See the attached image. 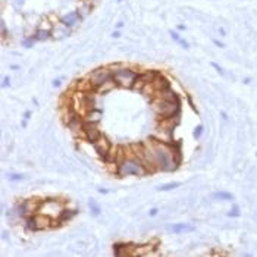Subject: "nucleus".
Returning a JSON list of instances; mask_svg holds the SVG:
<instances>
[{"mask_svg":"<svg viewBox=\"0 0 257 257\" xmlns=\"http://www.w3.org/2000/svg\"><path fill=\"white\" fill-rule=\"evenodd\" d=\"M118 2H122V0H118Z\"/></svg>","mask_w":257,"mask_h":257,"instance_id":"ea45409f","label":"nucleus"},{"mask_svg":"<svg viewBox=\"0 0 257 257\" xmlns=\"http://www.w3.org/2000/svg\"><path fill=\"white\" fill-rule=\"evenodd\" d=\"M115 87H118V85H116V82H115V79H110V81H107L106 84H103L101 87H99V88L96 90V93H100V94L103 93V94H104V93H109V91H112Z\"/></svg>","mask_w":257,"mask_h":257,"instance_id":"dca6fc26","label":"nucleus"},{"mask_svg":"<svg viewBox=\"0 0 257 257\" xmlns=\"http://www.w3.org/2000/svg\"><path fill=\"white\" fill-rule=\"evenodd\" d=\"M140 72H136L131 68H122V66H116L113 71V79L116 82L118 87L122 88H134L136 82L139 79Z\"/></svg>","mask_w":257,"mask_h":257,"instance_id":"7ed1b4c3","label":"nucleus"},{"mask_svg":"<svg viewBox=\"0 0 257 257\" xmlns=\"http://www.w3.org/2000/svg\"><path fill=\"white\" fill-rule=\"evenodd\" d=\"M82 136H84V139L87 140L88 143L93 144V143H96L103 134H101V131L97 128L96 123L85 122V123H84V128H82Z\"/></svg>","mask_w":257,"mask_h":257,"instance_id":"423d86ee","label":"nucleus"},{"mask_svg":"<svg viewBox=\"0 0 257 257\" xmlns=\"http://www.w3.org/2000/svg\"><path fill=\"white\" fill-rule=\"evenodd\" d=\"M101 110L100 109H91V110H88L85 115H84V120L85 122H90V123H97L100 119H101Z\"/></svg>","mask_w":257,"mask_h":257,"instance_id":"9d476101","label":"nucleus"},{"mask_svg":"<svg viewBox=\"0 0 257 257\" xmlns=\"http://www.w3.org/2000/svg\"><path fill=\"white\" fill-rule=\"evenodd\" d=\"M212 41H213V44H215V46H218V47H220V49H223V47H225V43H222V41H219V40L213 39Z\"/></svg>","mask_w":257,"mask_h":257,"instance_id":"c756f323","label":"nucleus"},{"mask_svg":"<svg viewBox=\"0 0 257 257\" xmlns=\"http://www.w3.org/2000/svg\"><path fill=\"white\" fill-rule=\"evenodd\" d=\"M256 156H257V153H256Z\"/></svg>","mask_w":257,"mask_h":257,"instance_id":"a19ab883","label":"nucleus"},{"mask_svg":"<svg viewBox=\"0 0 257 257\" xmlns=\"http://www.w3.org/2000/svg\"><path fill=\"white\" fill-rule=\"evenodd\" d=\"M99 193H100V194H107V193H109V191H107V190H106V188H100V190H99Z\"/></svg>","mask_w":257,"mask_h":257,"instance_id":"72a5a7b5","label":"nucleus"},{"mask_svg":"<svg viewBox=\"0 0 257 257\" xmlns=\"http://www.w3.org/2000/svg\"><path fill=\"white\" fill-rule=\"evenodd\" d=\"M8 179L9 181H21V179H24V175L22 174H8Z\"/></svg>","mask_w":257,"mask_h":257,"instance_id":"b1692460","label":"nucleus"},{"mask_svg":"<svg viewBox=\"0 0 257 257\" xmlns=\"http://www.w3.org/2000/svg\"><path fill=\"white\" fill-rule=\"evenodd\" d=\"M219 33H220V34H222V36H225V34H226V33H225V30H223V28H219Z\"/></svg>","mask_w":257,"mask_h":257,"instance_id":"f704fd0d","label":"nucleus"},{"mask_svg":"<svg viewBox=\"0 0 257 257\" xmlns=\"http://www.w3.org/2000/svg\"><path fill=\"white\" fill-rule=\"evenodd\" d=\"M158 213H159L158 207H153V209H150V212H149V215H150L152 218H155V216H156Z\"/></svg>","mask_w":257,"mask_h":257,"instance_id":"c85d7f7f","label":"nucleus"},{"mask_svg":"<svg viewBox=\"0 0 257 257\" xmlns=\"http://www.w3.org/2000/svg\"><path fill=\"white\" fill-rule=\"evenodd\" d=\"M112 37H113V39H119V37H120V33H119L118 30L113 31V33H112Z\"/></svg>","mask_w":257,"mask_h":257,"instance_id":"7c9ffc66","label":"nucleus"},{"mask_svg":"<svg viewBox=\"0 0 257 257\" xmlns=\"http://www.w3.org/2000/svg\"><path fill=\"white\" fill-rule=\"evenodd\" d=\"M36 36H30V37H27V39H24L21 41V44H22V47H25V49H31L34 44H36Z\"/></svg>","mask_w":257,"mask_h":257,"instance_id":"aec40b11","label":"nucleus"},{"mask_svg":"<svg viewBox=\"0 0 257 257\" xmlns=\"http://www.w3.org/2000/svg\"><path fill=\"white\" fill-rule=\"evenodd\" d=\"M187 100H188V103H190V106H191V109H193V112H196V113H198L197 107H196V104L193 103V99H191V96H187Z\"/></svg>","mask_w":257,"mask_h":257,"instance_id":"bb28decb","label":"nucleus"},{"mask_svg":"<svg viewBox=\"0 0 257 257\" xmlns=\"http://www.w3.org/2000/svg\"><path fill=\"white\" fill-rule=\"evenodd\" d=\"M2 37L3 39H6V36H8V30H6V22H5V20H2Z\"/></svg>","mask_w":257,"mask_h":257,"instance_id":"393cba45","label":"nucleus"},{"mask_svg":"<svg viewBox=\"0 0 257 257\" xmlns=\"http://www.w3.org/2000/svg\"><path fill=\"white\" fill-rule=\"evenodd\" d=\"M93 147H94L96 153H97L101 159L106 158V156L110 153V150L113 149V147H112V143L107 140V137H104V136H101L96 143H93Z\"/></svg>","mask_w":257,"mask_h":257,"instance_id":"0eeeda50","label":"nucleus"},{"mask_svg":"<svg viewBox=\"0 0 257 257\" xmlns=\"http://www.w3.org/2000/svg\"><path fill=\"white\" fill-rule=\"evenodd\" d=\"M81 20H82V18H81V15H79L78 12H69V14L63 15V17L60 18V22H62L65 27H68V28H74Z\"/></svg>","mask_w":257,"mask_h":257,"instance_id":"1a4fd4ad","label":"nucleus"},{"mask_svg":"<svg viewBox=\"0 0 257 257\" xmlns=\"http://www.w3.org/2000/svg\"><path fill=\"white\" fill-rule=\"evenodd\" d=\"M11 69H15V71H17V69H20V66H18V65H12Z\"/></svg>","mask_w":257,"mask_h":257,"instance_id":"c9c22d12","label":"nucleus"},{"mask_svg":"<svg viewBox=\"0 0 257 257\" xmlns=\"http://www.w3.org/2000/svg\"><path fill=\"white\" fill-rule=\"evenodd\" d=\"M212 198L213 200H220V201H231V200H234V196L231 193H228V191H216V193L212 194Z\"/></svg>","mask_w":257,"mask_h":257,"instance_id":"2eb2a0df","label":"nucleus"},{"mask_svg":"<svg viewBox=\"0 0 257 257\" xmlns=\"http://www.w3.org/2000/svg\"><path fill=\"white\" fill-rule=\"evenodd\" d=\"M77 213H78V210H77V209H66V207H65V210L62 212L60 218L58 219V223L62 225V223H65V222H69L71 219L77 216Z\"/></svg>","mask_w":257,"mask_h":257,"instance_id":"9b49d317","label":"nucleus"},{"mask_svg":"<svg viewBox=\"0 0 257 257\" xmlns=\"http://www.w3.org/2000/svg\"><path fill=\"white\" fill-rule=\"evenodd\" d=\"M8 85H11V78H9V77H5V78L2 79V87L6 88Z\"/></svg>","mask_w":257,"mask_h":257,"instance_id":"cd10ccee","label":"nucleus"},{"mask_svg":"<svg viewBox=\"0 0 257 257\" xmlns=\"http://www.w3.org/2000/svg\"><path fill=\"white\" fill-rule=\"evenodd\" d=\"M178 30L179 31H184L185 30V25H178Z\"/></svg>","mask_w":257,"mask_h":257,"instance_id":"e433bc0d","label":"nucleus"},{"mask_svg":"<svg viewBox=\"0 0 257 257\" xmlns=\"http://www.w3.org/2000/svg\"><path fill=\"white\" fill-rule=\"evenodd\" d=\"M210 65H212V66H213V68H215V69L218 71V72H219V74H220V75H225V72H223V69H222V68L219 66V65H218V63H216V62H210Z\"/></svg>","mask_w":257,"mask_h":257,"instance_id":"a878e982","label":"nucleus"},{"mask_svg":"<svg viewBox=\"0 0 257 257\" xmlns=\"http://www.w3.org/2000/svg\"><path fill=\"white\" fill-rule=\"evenodd\" d=\"M60 84H62L60 79H55V81H53V87H60Z\"/></svg>","mask_w":257,"mask_h":257,"instance_id":"473e14b6","label":"nucleus"},{"mask_svg":"<svg viewBox=\"0 0 257 257\" xmlns=\"http://www.w3.org/2000/svg\"><path fill=\"white\" fill-rule=\"evenodd\" d=\"M153 110L156 112L159 120L162 119L178 118L181 110V101L179 100H166L162 97H153L152 99Z\"/></svg>","mask_w":257,"mask_h":257,"instance_id":"f03ea898","label":"nucleus"},{"mask_svg":"<svg viewBox=\"0 0 257 257\" xmlns=\"http://www.w3.org/2000/svg\"><path fill=\"white\" fill-rule=\"evenodd\" d=\"M168 231L174 234H188V232H194L196 226L190 223H171L168 225Z\"/></svg>","mask_w":257,"mask_h":257,"instance_id":"6e6552de","label":"nucleus"},{"mask_svg":"<svg viewBox=\"0 0 257 257\" xmlns=\"http://www.w3.org/2000/svg\"><path fill=\"white\" fill-rule=\"evenodd\" d=\"M123 25H125V24H123L122 21H119L118 24H116V30H122V28H123Z\"/></svg>","mask_w":257,"mask_h":257,"instance_id":"2f4dec72","label":"nucleus"},{"mask_svg":"<svg viewBox=\"0 0 257 257\" xmlns=\"http://www.w3.org/2000/svg\"><path fill=\"white\" fill-rule=\"evenodd\" d=\"M25 228H27L28 231H33V232H36V231H37V223H36V218H34V215H30L28 218L25 219Z\"/></svg>","mask_w":257,"mask_h":257,"instance_id":"a211bd4d","label":"nucleus"},{"mask_svg":"<svg viewBox=\"0 0 257 257\" xmlns=\"http://www.w3.org/2000/svg\"><path fill=\"white\" fill-rule=\"evenodd\" d=\"M251 82V78H245L244 79V84H250Z\"/></svg>","mask_w":257,"mask_h":257,"instance_id":"4c0bfd02","label":"nucleus"},{"mask_svg":"<svg viewBox=\"0 0 257 257\" xmlns=\"http://www.w3.org/2000/svg\"><path fill=\"white\" fill-rule=\"evenodd\" d=\"M128 247L130 244H125V242H116L113 245V253L115 256L122 257V256H128Z\"/></svg>","mask_w":257,"mask_h":257,"instance_id":"f8f14e48","label":"nucleus"},{"mask_svg":"<svg viewBox=\"0 0 257 257\" xmlns=\"http://www.w3.org/2000/svg\"><path fill=\"white\" fill-rule=\"evenodd\" d=\"M169 36L172 37V40H174L175 43H178L179 46H182V47H184L185 50H188V49H190V43H188V41H185V40L182 39V37L179 36L178 33H177V31L171 30V31H169Z\"/></svg>","mask_w":257,"mask_h":257,"instance_id":"4468645a","label":"nucleus"},{"mask_svg":"<svg viewBox=\"0 0 257 257\" xmlns=\"http://www.w3.org/2000/svg\"><path fill=\"white\" fill-rule=\"evenodd\" d=\"M116 175L119 178H126V177H146L149 174H152L149 171V168L144 165V162H141L137 156L134 158H123L120 159L116 165Z\"/></svg>","mask_w":257,"mask_h":257,"instance_id":"f257e3e1","label":"nucleus"},{"mask_svg":"<svg viewBox=\"0 0 257 257\" xmlns=\"http://www.w3.org/2000/svg\"><path fill=\"white\" fill-rule=\"evenodd\" d=\"M182 184L181 182H168V184H162L160 187H158L159 191H171V190H175L179 188Z\"/></svg>","mask_w":257,"mask_h":257,"instance_id":"6ab92c4d","label":"nucleus"},{"mask_svg":"<svg viewBox=\"0 0 257 257\" xmlns=\"http://www.w3.org/2000/svg\"><path fill=\"white\" fill-rule=\"evenodd\" d=\"M110 79H113V71L110 68H103V66L93 69L88 75V81L93 85L94 91Z\"/></svg>","mask_w":257,"mask_h":257,"instance_id":"39448f33","label":"nucleus"},{"mask_svg":"<svg viewBox=\"0 0 257 257\" xmlns=\"http://www.w3.org/2000/svg\"><path fill=\"white\" fill-rule=\"evenodd\" d=\"M31 110H27L25 113H24V119H22V128H27V123H28V119L31 118Z\"/></svg>","mask_w":257,"mask_h":257,"instance_id":"5701e85b","label":"nucleus"},{"mask_svg":"<svg viewBox=\"0 0 257 257\" xmlns=\"http://www.w3.org/2000/svg\"><path fill=\"white\" fill-rule=\"evenodd\" d=\"M34 36H36L37 41H47L50 37H53L52 31H50V30H44V28H39V30L34 33Z\"/></svg>","mask_w":257,"mask_h":257,"instance_id":"ddd939ff","label":"nucleus"},{"mask_svg":"<svg viewBox=\"0 0 257 257\" xmlns=\"http://www.w3.org/2000/svg\"><path fill=\"white\" fill-rule=\"evenodd\" d=\"M220 115H222V118L228 119V115H226V113H225V112H220Z\"/></svg>","mask_w":257,"mask_h":257,"instance_id":"58836bf2","label":"nucleus"},{"mask_svg":"<svg viewBox=\"0 0 257 257\" xmlns=\"http://www.w3.org/2000/svg\"><path fill=\"white\" fill-rule=\"evenodd\" d=\"M239 215H241L239 206H238V204H232V209L228 212V216H229V218H238Z\"/></svg>","mask_w":257,"mask_h":257,"instance_id":"412c9836","label":"nucleus"},{"mask_svg":"<svg viewBox=\"0 0 257 257\" xmlns=\"http://www.w3.org/2000/svg\"><path fill=\"white\" fill-rule=\"evenodd\" d=\"M203 131H204V126H203V123H200L196 126V130H194V133H193V137L194 139H201V136H203Z\"/></svg>","mask_w":257,"mask_h":257,"instance_id":"4be33fe9","label":"nucleus"},{"mask_svg":"<svg viewBox=\"0 0 257 257\" xmlns=\"http://www.w3.org/2000/svg\"><path fill=\"white\" fill-rule=\"evenodd\" d=\"M88 207H90V212H91L93 216H100L101 207H100V204L96 200H90V201H88Z\"/></svg>","mask_w":257,"mask_h":257,"instance_id":"f3484780","label":"nucleus"},{"mask_svg":"<svg viewBox=\"0 0 257 257\" xmlns=\"http://www.w3.org/2000/svg\"><path fill=\"white\" fill-rule=\"evenodd\" d=\"M65 210V206L62 204V201H59L58 198H46L41 201L39 207V213H43L49 218H52L55 220V226H59L58 219L60 218L62 212Z\"/></svg>","mask_w":257,"mask_h":257,"instance_id":"20e7f679","label":"nucleus"}]
</instances>
